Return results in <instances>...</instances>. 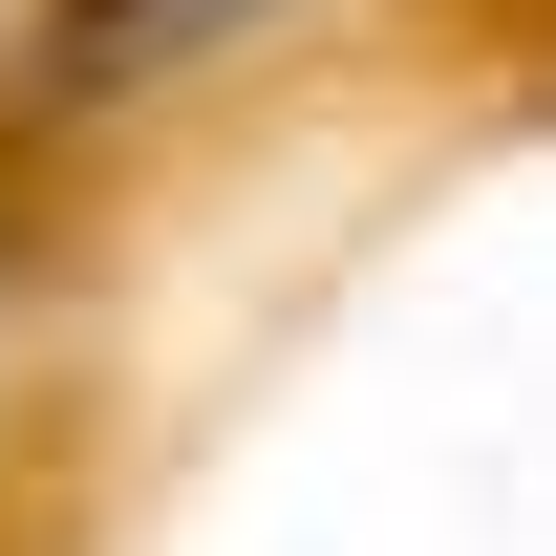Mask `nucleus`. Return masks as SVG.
Masks as SVG:
<instances>
[{"mask_svg":"<svg viewBox=\"0 0 556 556\" xmlns=\"http://www.w3.org/2000/svg\"><path fill=\"white\" fill-rule=\"evenodd\" d=\"M236 22H278V0H43L22 86H43V108H108V86H172L193 43H236Z\"/></svg>","mask_w":556,"mask_h":556,"instance_id":"f257e3e1","label":"nucleus"}]
</instances>
